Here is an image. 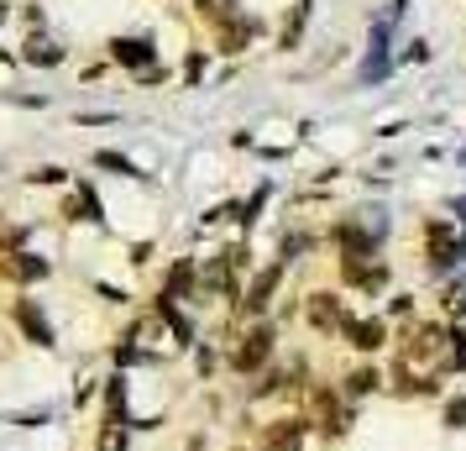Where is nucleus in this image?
<instances>
[{
  "label": "nucleus",
  "mask_w": 466,
  "mask_h": 451,
  "mask_svg": "<svg viewBox=\"0 0 466 451\" xmlns=\"http://www.w3.org/2000/svg\"><path fill=\"white\" fill-rule=\"evenodd\" d=\"M466 346H461V331L451 336L445 325H414L409 342H403V373H420V378H435L445 367H461Z\"/></svg>",
  "instance_id": "nucleus-1"
},
{
  "label": "nucleus",
  "mask_w": 466,
  "mask_h": 451,
  "mask_svg": "<svg viewBox=\"0 0 466 451\" xmlns=\"http://www.w3.org/2000/svg\"><path fill=\"white\" fill-rule=\"evenodd\" d=\"M304 420H309L315 430H325V436H340V425H346V415H340L336 388L309 384V394H304Z\"/></svg>",
  "instance_id": "nucleus-2"
},
{
  "label": "nucleus",
  "mask_w": 466,
  "mask_h": 451,
  "mask_svg": "<svg viewBox=\"0 0 466 451\" xmlns=\"http://www.w3.org/2000/svg\"><path fill=\"white\" fill-rule=\"evenodd\" d=\"M424 258L435 262V268H451V262L461 258V237H456L451 220H430L424 226Z\"/></svg>",
  "instance_id": "nucleus-3"
},
{
  "label": "nucleus",
  "mask_w": 466,
  "mask_h": 451,
  "mask_svg": "<svg viewBox=\"0 0 466 451\" xmlns=\"http://www.w3.org/2000/svg\"><path fill=\"white\" fill-rule=\"evenodd\" d=\"M268 357H273V325H257V331H247V336H241V346H236L231 363L241 367V373H257Z\"/></svg>",
  "instance_id": "nucleus-4"
},
{
  "label": "nucleus",
  "mask_w": 466,
  "mask_h": 451,
  "mask_svg": "<svg viewBox=\"0 0 466 451\" xmlns=\"http://www.w3.org/2000/svg\"><path fill=\"white\" fill-rule=\"evenodd\" d=\"M95 451H127V425H121V388L110 384V409L106 420H100V441H95Z\"/></svg>",
  "instance_id": "nucleus-5"
},
{
  "label": "nucleus",
  "mask_w": 466,
  "mask_h": 451,
  "mask_svg": "<svg viewBox=\"0 0 466 451\" xmlns=\"http://www.w3.org/2000/svg\"><path fill=\"white\" fill-rule=\"evenodd\" d=\"M372 252H351V258H340V273H346V283H357V289H378L382 279H388V268L382 262H367Z\"/></svg>",
  "instance_id": "nucleus-6"
},
{
  "label": "nucleus",
  "mask_w": 466,
  "mask_h": 451,
  "mask_svg": "<svg viewBox=\"0 0 466 451\" xmlns=\"http://www.w3.org/2000/svg\"><path fill=\"white\" fill-rule=\"evenodd\" d=\"M304 425H309V420H273V425L262 430V446L268 451H299L304 446Z\"/></svg>",
  "instance_id": "nucleus-7"
},
{
  "label": "nucleus",
  "mask_w": 466,
  "mask_h": 451,
  "mask_svg": "<svg viewBox=\"0 0 466 451\" xmlns=\"http://www.w3.org/2000/svg\"><path fill=\"white\" fill-rule=\"evenodd\" d=\"M309 325L315 331H346V310H340L336 294H315L309 300Z\"/></svg>",
  "instance_id": "nucleus-8"
},
{
  "label": "nucleus",
  "mask_w": 466,
  "mask_h": 451,
  "mask_svg": "<svg viewBox=\"0 0 466 451\" xmlns=\"http://www.w3.org/2000/svg\"><path fill=\"white\" fill-rule=\"evenodd\" d=\"M340 336L357 346V352H378V346L388 342V325H382V321H346Z\"/></svg>",
  "instance_id": "nucleus-9"
},
{
  "label": "nucleus",
  "mask_w": 466,
  "mask_h": 451,
  "mask_svg": "<svg viewBox=\"0 0 466 451\" xmlns=\"http://www.w3.org/2000/svg\"><path fill=\"white\" fill-rule=\"evenodd\" d=\"M43 273H47V262L32 258V252H11V258L0 262V279H11V283H32V279H43Z\"/></svg>",
  "instance_id": "nucleus-10"
},
{
  "label": "nucleus",
  "mask_w": 466,
  "mask_h": 451,
  "mask_svg": "<svg viewBox=\"0 0 466 451\" xmlns=\"http://www.w3.org/2000/svg\"><path fill=\"white\" fill-rule=\"evenodd\" d=\"M278 279H283V262H273V268H262V273L252 279V289H247V300H241V304H247L252 315H257V310H268V300H273Z\"/></svg>",
  "instance_id": "nucleus-11"
},
{
  "label": "nucleus",
  "mask_w": 466,
  "mask_h": 451,
  "mask_svg": "<svg viewBox=\"0 0 466 451\" xmlns=\"http://www.w3.org/2000/svg\"><path fill=\"white\" fill-rule=\"evenodd\" d=\"M121 64H131V68H147L152 64V43H142V37H127V43H116L110 47Z\"/></svg>",
  "instance_id": "nucleus-12"
},
{
  "label": "nucleus",
  "mask_w": 466,
  "mask_h": 451,
  "mask_svg": "<svg viewBox=\"0 0 466 451\" xmlns=\"http://www.w3.org/2000/svg\"><path fill=\"white\" fill-rule=\"evenodd\" d=\"M16 321L26 325V336H37V346H53V331H47V321L32 310V300H22L16 304Z\"/></svg>",
  "instance_id": "nucleus-13"
},
{
  "label": "nucleus",
  "mask_w": 466,
  "mask_h": 451,
  "mask_svg": "<svg viewBox=\"0 0 466 451\" xmlns=\"http://www.w3.org/2000/svg\"><path fill=\"white\" fill-rule=\"evenodd\" d=\"M247 37H252V22H226L220 26V47H226V53L247 47Z\"/></svg>",
  "instance_id": "nucleus-14"
},
{
  "label": "nucleus",
  "mask_w": 466,
  "mask_h": 451,
  "mask_svg": "<svg viewBox=\"0 0 466 451\" xmlns=\"http://www.w3.org/2000/svg\"><path fill=\"white\" fill-rule=\"evenodd\" d=\"M378 384H382V378H378V367H357V373L346 378V394H372Z\"/></svg>",
  "instance_id": "nucleus-15"
},
{
  "label": "nucleus",
  "mask_w": 466,
  "mask_h": 451,
  "mask_svg": "<svg viewBox=\"0 0 466 451\" xmlns=\"http://www.w3.org/2000/svg\"><path fill=\"white\" fill-rule=\"evenodd\" d=\"M26 58H32V64H58V47H47V43H32V47H26Z\"/></svg>",
  "instance_id": "nucleus-16"
},
{
  "label": "nucleus",
  "mask_w": 466,
  "mask_h": 451,
  "mask_svg": "<svg viewBox=\"0 0 466 451\" xmlns=\"http://www.w3.org/2000/svg\"><path fill=\"white\" fill-rule=\"evenodd\" d=\"M445 420H451V425H466V399H456V405L445 409Z\"/></svg>",
  "instance_id": "nucleus-17"
}]
</instances>
